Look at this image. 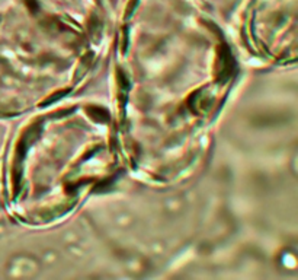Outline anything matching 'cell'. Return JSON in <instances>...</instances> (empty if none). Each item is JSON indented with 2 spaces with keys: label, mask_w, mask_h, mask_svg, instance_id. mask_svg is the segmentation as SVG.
<instances>
[{
  "label": "cell",
  "mask_w": 298,
  "mask_h": 280,
  "mask_svg": "<svg viewBox=\"0 0 298 280\" xmlns=\"http://www.w3.org/2000/svg\"><path fill=\"white\" fill-rule=\"evenodd\" d=\"M217 57H218L217 59V80L220 83H226L232 78L234 69H236V63H234V59L229 45H226V44L220 45Z\"/></svg>",
  "instance_id": "obj_1"
},
{
  "label": "cell",
  "mask_w": 298,
  "mask_h": 280,
  "mask_svg": "<svg viewBox=\"0 0 298 280\" xmlns=\"http://www.w3.org/2000/svg\"><path fill=\"white\" fill-rule=\"evenodd\" d=\"M41 130H42V126L39 123H35L31 127H28V130L22 134V137L19 139V142L16 145V150H15V165L13 166L22 163V160L25 158L26 150L38 139L39 134H41Z\"/></svg>",
  "instance_id": "obj_2"
},
{
  "label": "cell",
  "mask_w": 298,
  "mask_h": 280,
  "mask_svg": "<svg viewBox=\"0 0 298 280\" xmlns=\"http://www.w3.org/2000/svg\"><path fill=\"white\" fill-rule=\"evenodd\" d=\"M86 113H88V116L91 117L92 120L96 121V123L105 124V123L109 121V113H108V109H105L102 107L92 105V107L86 108Z\"/></svg>",
  "instance_id": "obj_3"
},
{
  "label": "cell",
  "mask_w": 298,
  "mask_h": 280,
  "mask_svg": "<svg viewBox=\"0 0 298 280\" xmlns=\"http://www.w3.org/2000/svg\"><path fill=\"white\" fill-rule=\"evenodd\" d=\"M71 89L70 88H67V89H63V91H58V92L52 93V95H50L47 99H44L42 102H41V105L39 107H48V105H51V104H54V102H57V101H60L63 96H65L67 93L70 92Z\"/></svg>",
  "instance_id": "obj_4"
},
{
  "label": "cell",
  "mask_w": 298,
  "mask_h": 280,
  "mask_svg": "<svg viewBox=\"0 0 298 280\" xmlns=\"http://www.w3.org/2000/svg\"><path fill=\"white\" fill-rule=\"evenodd\" d=\"M117 79L118 83H119V89H121V92L127 93L130 91V82L127 79V76H125V73L122 72V70H118L117 72Z\"/></svg>",
  "instance_id": "obj_5"
},
{
  "label": "cell",
  "mask_w": 298,
  "mask_h": 280,
  "mask_svg": "<svg viewBox=\"0 0 298 280\" xmlns=\"http://www.w3.org/2000/svg\"><path fill=\"white\" fill-rule=\"evenodd\" d=\"M25 2H26V6H28V9H29L32 14H37V12H38L39 6H38V2H37V0H25Z\"/></svg>",
  "instance_id": "obj_6"
},
{
  "label": "cell",
  "mask_w": 298,
  "mask_h": 280,
  "mask_svg": "<svg viewBox=\"0 0 298 280\" xmlns=\"http://www.w3.org/2000/svg\"><path fill=\"white\" fill-rule=\"evenodd\" d=\"M137 6V0H131L130 5H128V8H127V16H130L132 14V9Z\"/></svg>",
  "instance_id": "obj_7"
},
{
  "label": "cell",
  "mask_w": 298,
  "mask_h": 280,
  "mask_svg": "<svg viewBox=\"0 0 298 280\" xmlns=\"http://www.w3.org/2000/svg\"><path fill=\"white\" fill-rule=\"evenodd\" d=\"M127 45H128V35H127V31L124 34V40H122V51L125 53L127 51Z\"/></svg>",
  "instance_id": "obj_8"
}]
</instances>
